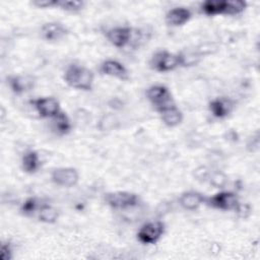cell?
<instances>
[{
    "instance_id": "cell-16",
    "label": "cell",
    "mask_w": 260,
    "mask_h": 260,
    "mask_svg": "<svg viewBox=\"0 0 260 260\" xmlns=\"http://www.w3.org/2000/svg\"><path fill=\"white\" fill-rule=\"evenodd\" d=\"M50 120V128L57 135H67L72 129V124L69 117L66 115V113L62 111Z\"/></svg>"
},
{
    "instance_id": "cell-10",
    "label": "cell",
    "mask_w": 260,
    "mask_h": 260,
    "mask_svg": "<svg viewBox=\"0 0 260 260\" xmlns=\"http://www.w3.org/2000/svg\"><path fill=\"white\" fill-rule=\"evenodd\" d=\"M235 107V102L226 96L215 98L211 100L208 106L211 115L217 119H223L230 116L234 111Z\"/></svg>"
},
{
    "instance_id": "cell-24",
    "label": "cell",
    "mask_w": 260,
    "mask_h": 260,
    "mask_svg": "<svg viewBox=\"0 0 260 260\" xmlns=\"http://www.w3.org/2000/svg\"><path fill=\"white\" fill-rule=\"evenodd\" d=\"M57 7L67 12L76 13L83 9L84 2L80 0H59Z\"/></svg>"
},
{
    "instance_id": "cell-29",
    "label": "cell",
    "mask_w": 260,
    "mask_h": 260,
    "mask_svg": "<svg viewBox=\"0 0 260 260\" xmlns=\"http://www.w3.org/2000/svg\"><path fill=\"white\" fill-rule=\"evenodd\" d=\"M237 215L241 218H247L250 214H251V206L248 203H241L239 202V204L237 205V207L234 210Z\"/></svg>"
},
{
    "instance_id": "cell-12",
    "label": "cell",
    "mask_w": 260,
    "mask_h": 260,
    "mask_svg": "<svg viewBox=\"0 0 260 260\" xmlns=\"http://www.w3.org/2000/svg\"><path fill=\"white\" fill-rule=\"evenodd\" d=\"M67 28L58 21H50L41 27V36L47 42H58L66 37Z\"/></svg>"
},
{
    "instance_id": "cell-23",
    "label": "cell",
    "mask_w": 260,
    "mask_h": 260,
    "mask_svg": "<svg viewBox=\"0 0 260 260\" xmlns=\"http://www.w3.org/2000/svg\"><path fill=\"white\" fill-rule=\"evenodd\" d=\"M247 7V3L245 1L241 0H232V1H225L224 4V12L223 15H238L244 12V10Z\"/></svg>"
},
{
    "instance_id": "cell-4",
    "label": "cell",
    "mask_w": 260,
    "mask_h": 260,
    "mask_svg": "<svg viewBox=\"0 0 260 260\" xmlns=\"http://www.w3.org/2000/svg\"><path fill=\"white\" fill-rule=\"evenodd\" d=\"M146 98L152 104L156 112L175 105L169 88L162 84H154L146 89Z\"/></svg>"
},
{
    "instance_id": "cell-18",
    "label": "cell",
    "mask_w": 260,
    "mask_h": 260,
    "mask_svg": "<svg viewBox=\"0 0 260 260\" xmlns=\"http://www.w3.org/2000/svg\"><path fill=\"white\" fill-rule=\"evenodd\" d=\"M41 168V157L34 149L26 150L21 157V169L26 174H35Z\"/></svg>"
},
{
    "instance_id": "cell-28",
    "label": "cell",
    "mask_w": 260,
    "mask_h": 260,
    "mask_svg": "<svg viewBox=\"0 0 260 260\" xmlns=\"http://www.w3.org/2000/svg\"><path fill=\"white\" fill-rule=\"evenodd\" d=\"M13 258V249L11 244L7 242H2L0 246V259L1 260H11Z\"/></svg>"
},
{
    "instance_id": "cell-21",
    "label": "cell",
    "mask_w": 260,
    "mask_h": 260,
    "mask_svg": "<svg viewBox=\"0 0 260 260\" xmlns=\"http://www.w3.org/2000/svg\"><path fill=\"white\" fill-rule=\"evenodd\" d=\"M46 203L43 199L38 197H28L24 200V202L20 206V211L25 216H34L37 215L38 211L42 207V205Z\"/></svg>"
},
{
    "instance_id": "cell-25",
    "label": "cell",
    "mask_w": 260,
    "mask_h": 260,
    "mask_svg": "<svg viewBox=\"0 0 260 260\" xmlns=\"http://www.w3.org/2000/svg\"><path fill=\"white\" fill-rule=\"evenodd\" d=\"M119 121L117 117L113 114H108L103 116L98 124V127L101 131H111L118 127Z\"/></svg>"
},
{
    "instance_id": "cell-5",
    "label": "cell",
    "mask_w": 260,
    "mask_h": 260,
    "mask_svg": "<svg viewBox=\"0 0 260 260\" xmlns=\"http://www.w3.org/2000/svg\"><path fill=\"white\" fill-rule=\"evenodd\" d=\"M165 223L160 220L148 221L140 226L137 232V240L144 245L157 243L165 233Z\"/></svg>"
},
{
    "instance_id": "cell-26",
    "label": "cell",
    "mask_w": 260,
    "mask_h": 260,
    "mask_svg": "<svg viewBox=\"0 0 260 260\" xmlns=\"http://www.w3.org/2000/svg\"><path fill=\"white\" fill-rule=\"evenodd\" d=\"M208 182L214 188H223L228 182V178L224 173L220 171L211 172L208 178Z\"/></svg>"
},
{
    "instance_id": "cell-6",
    "label": "cell",
    "mask_w": 260,
    "mask_h": 260,
    "mask_svg": "<svg viewBox=\"0 0 260 260\" xmlns=\"http://www.w3.org/2000/svg\"><path fill=\"white\" fill-rule=\"evenodd\" d=\"M239 202L240 201L236 193L232 191H220L211 197H206L204 204H207L209 207L214 209L234 211Z\"/></svg>"
},
{
    "instance_id": "cell-8",
    "label": "cell",
    "mask_w": 260,
    "mask_h": 260,
    "mask_svg": "<svg viewBox=\"0 0 260 260\" xmlns=\"http://www.w3.org/2000/svg\"><path fill=\"white\" fill-rule=\"evenodd\" d=\"M51 180L57 186L70 188L78 183L79 174L74 168L61 167L53 170L51 174Z\"/></svg>"
},
{
    "instance_id": "cell-1",
    "label": "cell",
    "mask_w": 260,
    "mask_h": 260,
    "mask_svg": "<svg viewBox=\"0 0 260 260\" xmlns=\"http://www.w3.org/2000/svg\"><path fill=\"white\" fill-rule=\"evenodd\" d=\"M93 78L94 76L90 69L78 64H70L64 73L65 82L70 87L79 90H90L92 88Z\"/></svg>"
},
{
    "instance_id": "cell-27",
    "label": "cell",
    "mask_w": 260,
    "mask_h": 260,
    "mask_svg": "<svg viewBox=\"0 0 260 260\" xmlns=\"http://www.w3.org/2000/svg\"><path fill=\"white\" fill-rule=\"evenodd\" d=\"M210 173L211 172L208 170L207 167L200 166V167H198L194 170L193 176L197 181H199L201 183H204V182H208V178L210 176Z\"/></svg>"
},
{
    "instance_id": "cell-2",
    "label": "cell",
    "mask_w": 260,
    "mask_h": 260,
    "mask_svg": "<svg viewBox=\"0 0 260 260\" xmlns=\"http://www.w3.org/2000/svg\"><path fill=\"white\" fill-rule=\"evenodd\" d=\"M105 201L113 209L126 210L137 206L139 204V197L137 194L128 191H115L107 193Z\"/></svg>"
},
{
    "instance_id": "cell-7",
    "label": "cell",
    "mask_w": 260,
    "mask_h": 260,
    "mask_svg": "<svg viewBox=\"0 0 260 260\" xmlns=\"http://www.w3.org/2000/svg\"><path fill=\"white\" fill-rule=\"evenodd\" d=\"M30 105L41 118L52 119L58 113L61 112L60 104L58 100L53 96H44V98L35 99L30 101Z\"/></svg>"
},
{
    "instance_id": "cell-15",
    "label": "cell",
    "mask_w": 260,
    "mask_h": 260,
    "mask_svg": "<svg viewBox=\"0 0 260 260\" xmlns=\"http://www.w3.org/2000/svg\"><path fill=\"white\" fill-rule=\"evenodd\" d=\"M206 197L198 191L183 192L179 198V204L186 210H196L205 203Z\"/></svg>"
},
{
    "instance_id": "cell-11",
    "label": "cell",
    "mask_w": 260,
    "mask_h": 260,
    "mask_svg": "<svg viewBox=\"0 0 260 260\" xmlns=\"http://www.w3.org/2000/svg\"><path fill=\"white\" fill-rule=\"evenodd\" d=\"M7 83L12 92L22 94L34 88L36 79L31 75H10L7 77Z\"/></svg>"
},
{
    "instance_id": "cell-9",
    "label": "cell",
    "mask_w": 260,
    "mask_h": 260,
    "mask_svg": "<svg viewBox=\"0 0 260 260\" xmlns=\"http://www.w3.org/2000/svg\"><path fill=\"white\" fill-rule=\"evenodd\" d=\"M133 29L129 26H116L106 31L107 40L116 48H124L131 43Z\"/></svg>"
},
{
    "instance_id": "cell-17",
    "label": "cell",
    "mask_w": 260,
    "mask_h": 260,
    "mask_svg": "<svg viewBox=\"0 0 260 260\" xmlns=\"http://www.w3.org/2000/svg\"><path fill=\"white\" fill-rule=\"evenodd\" d=\"M158 113L160 115V119L162 123L168 127H171V128L177 127L183 121V113L176 106V104L161 110Z\"/></svg>"
},
{
    "instance_id": "cell-3",
    "label": "cell",
    "mask_w": 260,
    "mask_h": 260,
    "mask_svg": "<svg viewBox=\"0 0 260 260\" xmlns=\"http://www.w3.org/2000/svg\"><path fill=\"white\" fill-rule=\"evenodd\" d=\"M150 67L157 72H169L180 67L178 53H171L167 50L156 51L150 61Z\"/></svg>"
},
{
    "instance_id": "cell-22",
    "label": "cell",
    "mask_w": 260,
    "mask_h": 260,
    "mask_svg": "<svg viewBox=\"0 0 260 260\" xmlns=\"http://www.w3.org/2000/svg\"><path fill=\"white\" fill-rule=\"evenodd\" d=\"M224 4L225 1L221 0H207L201 4L200 8L202 13H204L205 15L214 16L218 14H223Z\"/></svg>"
},
{
    "instance_id": "cell-30",
    "label": "cell",
    "mask_w": 260,
    "mask_h": 260,
    "mask_svg": "<svg viewBox=\"0 0 260 260\" xmlns=\"http://www.w3.org/2000/svg\"><path fill=\"white\" fill-rule=\"evenodd\" d=\"M59 0H35L32 1V5L38 8H51L57 7Z\"/></svg>"
},
{
    "instance_id": "cell-20",
    "label": "cell",
    "mask_w": 260,
    "mask_h": 260,
    "mask_svg": "<svg viewBox=\"0 0 260 260\" xmlns=\"http://www.w3.org/2000/svg\"><path fill=\"white\" fill-rule=\"evenodd\" d=\"M179 60H180V66L181 67H193L196 66L202 58V54L199 51H182L178 53Z\"/></svg>"
},
{
    "instance_id": "cell-13",
    "label": "cell",
    "mask_w": 260,
    "mask_h": 260,
    "mask_svg": "<svg viewBox=\"0 0 260 260\" xmlns=\"http://www.w3.org/2000/svg\"><path fill=\"white\" fill-rule=\"evenodd\" d=\"M100 71L104 75L111 76L120 80H126L129 77L127 68L121 62L113 59L104 61L100 66Z\"/></svg>"
},
{
    "instance_id": "cell-14",
    "label": "cell",
    "mask_w": 260,
    "mask_h": 260,
    "mask_svg": "<svg viewBox=\"0 0 260 260\" xmlns=\"http://www.w3.org/2000/svg\"><path fill=\"white\" fill-rule=\"evenodd\" d=\"M191 17H192V12L190 9L183 6H178V7L172 8L167 12L166 22L170 26L178 27L187 23L191 19Z\"/></svg>"
},
{
    "instance_id": "cell-19",
    "label": "cell",
    "mask_w": 260,
    "mask_h": 260,
    "mask_svg": "<svg viewBox=\"0 0 260 260\" xmlns=\"http://www.w3.org/2000/svg\"><path fill=\"white\" fill-rule=\"evenodd\" d=\"M38 219L44 223H54L59 217V211L49 203H44L37 213Z\"/></svg>"
}]
</instances>
